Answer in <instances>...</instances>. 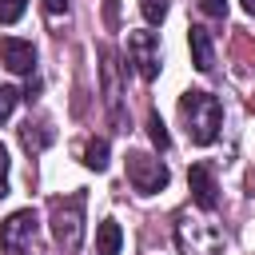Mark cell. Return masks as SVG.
I'll return each mask as SVG.
<instances>
[{
	"instance_id": "cell-1",
	"label": "cell",
	"mask_w": 255,
	"mask_h": 255,
	"mask_svg": "<svg viewBox=\"0 0 255 255\" xmlns=\"http://www.w3.org/2000/svg\"><path fill=\"white\" fill-rule=\"evenodd\" d=\"M179 112L187 120V135L191 143L207 147L215 135H219V124H223V108L211 92H183L179 96Z\"/></svg>"
},
{
	"instance_id": "cell-2",
	"label": "cell",
	"mask_w": 255,
	"mask_h": 255,
	"mask_svg": "<svg viewBox=\"0 0 255 255\" xmlns=\"http://www.w3.org/2000/svg\"><path fill=\"white\" fill-rule=\"evenodd\" d=\"M84 207H88L84 191H72L68 199H52V235L68 255L80 251L84 243Z\"/></svg>"
},
{
	"instance_id": "cell-3",
	"label": "cell",
	"mask_w": 255,
	"mask_h": 255,
	"mask_svg": "<svg viewBox=\"0 0 255 255\" xmlns=\"http://www.w3.org/2000/svg\"><path fill=\"white\" fill-rule=\"evenodd\" d=\"M175 247H179V255H223V231L215 223L183 211L175 219Z\"/></svg>"
},
{
	"instance_id": "cell-4",
	"label": "cell",
	"mask_w": 255,
	"mask_h": 255,
	"mask_svg": "<svg viewBox=\"0 0 255 255\" xmlns=\"http://www.w3.org/2000/svg\"><path fill=\"white\" fill-rule=\"evenodd\" d=\"M167 167L155 159V155H147V151H128V183L135 187V191H143V195H155V191H163L167 187Z\"/></svg>"
},
{
	"instance_id": "cell-5",
	"label": "cell",
	"mask_w": 255,
	"mask_h": 255,
	"mask_svg": "<svg viewBox=\"0 0 255 255\" xmlns=\"http://www.w3.org/2000/svg\"><path fill=\"white\" fill-rule=\"evenodd\" d=\"M100 76H104V104H108V116L120 131H128V120H124V88H120V60H116V48H100Z\"/></svg>"
},
{
	"instance_id": "cell-6",
	"label": "cell",
	"mask_w": 255,
	"mask_h": 255,
	"mask_svg": "<svg viewBox=\"0 0 255 255\" xmlns=\"http://www.w3.org/2000/svg\"><path fill=\"white\" fill-rule=\"evenodd\" d=\"M36 227H40V219H36V211H32V207L12 211V215L0 223V251L20 255L24 247H32V243H36Z\"/></svg>"
},
{
	"instance_id": "cell-7",
	"label": "cell",
	"mask_w": 255,
	"mask_h": 255,
	"mask_svg": "<svg viewBox=\"0 0 255 255\" xmlns=\"http://www.w3.org/2000/svg\"><path fill=\"white\" fill-rule=\"evenodd\" d=\"M128 64L139 72V80L159 76V40H155V32H131L128 36Z\"/></svg>"
},
{
	"instance_id": "cell-8",
	"label": "cell",
	"mask_w": 255,
	"mask_h": 255,
	"mask_svg": "<svg viewBox=\"0 0 255 255\" xmlns=\"http://www.w3.org/2000/svg\"><path fill=\"white\" fill-rule=\"evenodd\" d=\"M0 60H4L8 72H16V76H32V68H36V48H32L28 40L4 36V40H0Z\"/></svg>"
},
{
	"instance_id": "cell-9",
	"label": "cell",
	"mask_w": 255,
	"mask_h": 255,
	"mask_svg": "<svg viewBox=\"0 0 255 255\" xmlns=\"http://www.w3.org/2000/svg\"><path fill=\"white\" fill-rule=\"evenodd\" d=\"M187 187H191V199H195L203 211H215V207H219V187H215V175H211L207 163H191Z\"/></svg>"
},
{
	"instance_id": "cell-10",
	"label": "cell",
	"mask_w": 255,
	"mask_h": 255,
	"mask_svg": "<svg viewBox=\"0 0 255 255\" xmlns=\"http://www.w3.org/2000/svg\"><path fill=\"white\" fill-rule=\"evenodd\" d=\"M187 44H191V60H195V68H199V72H211V68H215V44H211V32L199 28V24H191V28H187Z\"/></svg>"
},
{
	"instance_id": "cell-11",
	"label": "cell",
	"mask_w": 255,
	"mask_h": 255,
	"mask_svg": "<svg viewBox=\"0 0 255 255\" xmlns=\"http://www.w3.org/2000/svg\"><path fill=\"white\" fill-rule=\"evenodd\" d=\"M120 247H124L120 223H116V219H104V223L96 227V255H120Z\"/></svg>"
},
{
	"instance_id": "cell-12",
	"label": "cell",
	"mask_w": 255,
	"mask_h": 255,
	"mask_svg": "<svg viewBox=\"0 0 255 255\" xmlns=\"http://www.w3.org/2000/svg\"><path fill=\"white\" fill-rule=\"evenodd\" d=\"M20 143H24V151L36 155V151H44V147L52 143V131H48L44 124H32V120H28V124L20 128Z\"/></svg>"
},
{
	"instance_id": "cell-13",
	"label": "cell",
	"mask_w": 255,
	"mask_h": 255,
	"mask_svg": "<svg viewBox=\"0 0 255 255\" xmlns=\"http://www.w3.org/2000/svg\"><path fill=\"white\" fill-rule=\"evenodd\" d=\"M84 167H92V171H104V167H108V139H88V147H84Z\"/></svg>"
},
{
	"instance_id": "cell-14",
	"label": "cell",
	"mask_w": 255,
	"mask_h": 255,
	"mask_svg": "<svg viewBox=\"0 0 255 255\" xmlns=\"http://www.w3.org/2000/svg\"><path fill=\"white\" fill-rule=\"evenodd\" d=\"M147 135H151V143H155L159 151H167V147H171V135H167V128H163L159 112H151V116H147Z\"/></svg>"
},
{
	"instance_id": "cell-15",
	"label": "cell",
	"mask_w": 255,
	"mask_h": 255,
	"mask_svg": "<svg viewBox=\"0 0 255 255\" xmlns=\"http://www.w3.org/2000/svg\"><path fill=\"white\" fill-rule=\"evenodd\" d=\"M139 12H143L147 24H163V16H167V0H139Z\"/></svg>"
},
{
	"instance_id": "cell-16",
	"label": "cell",
	"mask_w": 255,
	"mask_h": 255,
	"mask_svg": "<svg viewBox=\"0 0 255 255\" xmlns=\"http://www.w3.org/2000/svg\"><path fill=\"white\" fill-rule=\"evenodd\" d=\"M24 16V0H0V24H16Z\"/></svg>"
},
{
	"instance_id": "cell-17",
	"label": "cell",
	"mask_w": 255,
	"mask_h": 255,
	"mask_svg": "<svg viewBox=\"0 0 255 255\" xmlns=\"http://www.w3.org/2000/svg\"><path fill=\"white\" fill-rule=\"evenodd\" d=\"M16 100H20V92H16V88H8V84H0V124H4L8 116H12Z\"/></svg>"
},
{
	"instance_id": "cell-18",
	"label": "cell",
	"mask_w": 255,
	"mask_h": 255,
	"mask_svg": "<svg viewBox=\"0 0 255 255\" xmlns=\"http://www.w3.org/2000/svg\"><path fill=\"white\" fill-rule=\"evenodd\" d=\"M203 16H227V0H199Z\"/></svg>"
},
{
	"instance_id": "cell-19",
	"label": "cell",
	"mask_w": 255,
	"mask_h": 255,
	"mask_svg": "<svg viewBox=\"0 0 255 255\" xmlns=\"http://www.w3.org/2000/svg\"><path fill=\"white\" fill-rule=\"evenodd\" d=\"M8 195V151H4V143H0V199Z\"/></svg>"
},
{
	"instance_id": "cell-20",
	"label": "cell",
	"mask_w": 255,
	"mask_h": 255,
	"mask_svg": "<svg viewBox=\"0 0 255 255\" xmlns=\"http://www.w3.org/2000/svg\"><path fill=\"white\" fill-rule=\"evenodd\" d=\"M44 12L48 16H64L68 12V0H44Z\"/></svg>"
},
{
	"instance_id": "cell-21",
	"label": "cell",
	"mask_w": 255,
	"mask_h": 255,
	"mask_svg": "<svg viewBox=\"0 0 255 255\" xmlns=\"http://www.w3.org/2000/svg\"><path fill=\"white\" fill-rule=\"evenodd\" d=\"M104 20H108V28H116V20H120V8H116V0H108V4H104Z\"/></svg>"
},
{
	"instance_id": "cell-22",
	"label": "cell",
	"mask_w": 255,
	"mask_h": 255,
	"mask_svg": "<svg viewBox=\"0 0 255 255\" xmlns=\"http://www.w3.org/2000/svg\"><path fill=\"white\" fill-rule=\"evenodd\" d=\"M243 8H247V12H251V16H255V0H243Z\"/></svg>"
}]
</instances>
